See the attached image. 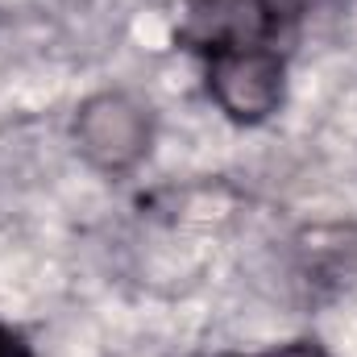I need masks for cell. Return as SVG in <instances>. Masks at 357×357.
I'll return each instance as SVG.
<instances>
[{
  "label": "cell",
  "mask_w": 357,
  "mask_h": 357,
  "mask_svg": "<svg viewBox=\"0 0 357 357\" xmlns=\"http://www.w3.org/2000/svg\"><path fill=\"white\" fill-rule=\"evenodd\" d=\"M307 17V0H183L178 46L204 71L287 67Z\"/></svg>",
  "instance_id": "6da1fadb"
},
{
  "label": "cell",
  "mask_w": 357,
  "mask_h": 357,
  "mask_svg": "<svg viewBox=\"0 0 357 357\" xmlns=\"http://www.w3.org/2000/svg\"><path fill=\"white\" fill-rule=\"evenodd\" d=\"M154 142V112L129 91H100L75 112V146L96 171H133Z\"/></svg>",
  "instance_id": "7a4b0ae2"
},
{
  "label": "cell",
  "mask_w": 357,
  "mask_h": 357,
  "mask_svg": "<svg viewBox=\"0 0 357 357\" xmlns=\"http://www.w3.org/2000/svg\"><path fill=\"white\" fill-rule=\"evenodd\" d=\"M0 357H33V345L21 328H13L8 320H0Z\"/></svg>",
  "instance_id": "3957f363"
},
{
  "label": "cell",
  "mask_w": 357,
  "mask_h": 357,
  "mask_svg": "<svg viewBox=\"0 0 357 357\" xmlns=\"http://www.w3.org/2000/svg\"><path fill=\"white\" fill-rule=\"evenodd\" d=\"M262 357H333L324 345H316V341H287V345H274L266 349Z\"/></svg>",
  "instance_id": "277c9868"
},
{
  "label": "cell",
  "mask_w": 357,
  "mask_h": 357,
  "mask_svg": "<svg viewBox=\"0 0 357 357\" xmlns=\"http://www.w3.org/2000/svg\"><path fill=\"white\" fill-rule=\"evenodd\" d=\"M216 357H241V354H216ZM258 357H262V354H258Z\"/></svg>",
  "instance_id": "5b68a950"
}]
</instances>
